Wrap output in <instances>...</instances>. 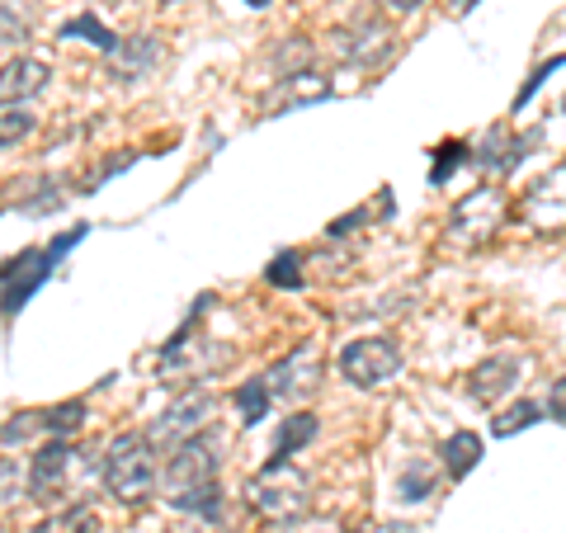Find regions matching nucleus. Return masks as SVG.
<instances>
[{
	"label": "nucleus",
	"mask_w": 566,
	"mask_h": 533,
	"mask_svg": "<svg viewBox=\"0 0 566 533\" xmlns=\"http://www.w3.org/2000/svg\"><path fill=\"white\" fill-rule=\"evenodd\" d=\"M62 39H85V43H95L99 52H109V48L118 43L114 33L95 20V14H76V20H66V24H62Z\"/></svg>",
	"instance_id": "nucleus-22"
},
{
	"label": "nucleus",
	"mask_w": 566,
	"mask_h": 533,
	"mask_svg": "<svg viewBox=\"0 0 566 533\" xmlns=\"http://www.w3.org/2000/svg\"><path fill=\"white\" fill-rule=\"evenodd\" d=\"M538 420H543V401L524 397V401L510 406L505 416L491 420V435H495V439H510V435H520V430H528V425H538Z\"/></svg>",
	"instance_id": "nucleus-18"
},
{
	"label": "nucleus",
	"mask_w": 566,
	"mask_h": 533,
	"mask_svg": "<svg viewBox=\"0 0 566 533\" xmlns=\"http://www.w3.org/2000/svg\"><path fill=\"white\" fill-rule=\"evenodd\" d=\"M331 48H335V58H345L354 66H378V62L392 58L397 33L387 20H378V14H359L354 24L331 33Z\"/></svg>",
	"instance_id": "nucleus-7"
},
{
	"label": "nucleus",
	"mask_w": 566,
	"mask_h": 533,
	"mask_svg": "<svg viewBox=\"0 0 566 533\" xmlns=\"http://www.w3.org/2000/svg\"><path fill=\"white\" fill-rule=\"evenodd\" d=\"M33 533H99V510L76 501V505H66L57 514H48V520L33 529Z\"/></svg>",
	"instance_id": "nucleus-17"
},
{
	"label": "nucleus",
	"mask_w": 566,
	"mask_h": 533,
	"mask_svg": "<svg viewBox=\"0 0 566 533\" xmlns=\"http://www.w3.org/2000/svg\"><path fill=\"white\" fill-rule=\"evenodd\" d=\"M297 264H303L297 251H279L270 260V270H264V279H270L274 289H303V270H297Z\"/></svg>",
	"instance_id": "nucleus-24"
},
{
	"label": "nucleus",
	"mask_w": 566,
	"mask_h": 533,
	"mask_svg": "<svg viewBox=\"0 0 566 533\" xmlns=\"http://www.w3.org/2000/svg\"><path fill=\"white\" fill-rule=\"evenodd\" d=\"M99 477H104V491H109L114 501L142 505L156 491V482H161V468H156V443L147 435H137V430L114 435L109 449H104Z\"/></svg>",
	"instance_id": "nucleus-2"
},
{
	"label": "nucleus",
	"mask_w": 566,
	"mask_h": 533,
	"mask_svg": "<svg viewBox=\"0 0 566 533\" xmlns=\"http://www.w3.org/2000/svg\"><path fill=\"white\" fill-rule=\"evenodd\" d=\"M562 66H566V52H557V58H547L543 66H534V76H528V81H524V91H520V109H524L528 100H534V91H538V85H543L547 76H553V71H562Z\"/></svg>",
	"instance_id": "nucleus-27"
},
{
	"label": "nucleus",
	"mask_w": 566,
	"mask_h": 533,
	"mask_svg": "<svg viewBox=\"0 0 566 533\" xmlns=\"http://www.w3.org/2000/svg\"><path fill=\"white\" fill-rule=\"evenodd\" d=\"M104 58H109V76L137 81V76H147V71L161 62V43H156L151 33H133V39H118Z\"/></svg>",
	"instance_id": "nucleus-13"
},
{
	"label": "nucleus",
	"mask_w": 566,
	"mask_h": 533,
	"mask_svg": "<svg viewBox=\"0 0 566 533\" xmlns=\"http://www.w3.org/2000/svg\"><path fill=\"white\" fill-rule=\"evenodd\" d=\"M505 194L501 189H472L463 194V199L453 203L449 212V245H458V251H482V245L505 227Z\"/></svg>",
	"instance_id": "nucleus-4"
},
{
	"label": "nucleus",
	"mask_w": 566,
	"mask_h": 533,
	"mask_svg": "<svg viewBox=\"0 0 566 533\" xmlns=\"http://www.w3.org/2000/svg\"><path fill=\"white\" fill-rule=\"evenodd\" d=\"M397 491H401V501H406V505H420V501H430V491H434V468L411 463V468L401 472Z\"/></svg>",
	"instance_id": "nucleus-23"
},
{
	"label": "nucleus",
	"mask_w": 566,
	"mask_h": 533,
	"mask_svg": "<svg viewBox=\"0 0 566 533\" xmlns=\"http://www.w3.org/2000/svg\"><path fill=\"white\" fill-rule=\"evenodd\" d=\"M316 430H322V420H316L312 411H293V416H283L279 435H274V458H293V453H303L307 443L316 439Z\"/></svg>",
	"instance_id": "nucleus-15"
},
{
	"label": "nucleus",
	"mask_w": 566,
	"mask_h": 533,
	"mask_svg": "<svg viewBox=\"0 0 566 533\" xmlns=\"http://www.w3.org/2000/svg\"><path fill=\"white\" fill-rule=\"evenodd\" d=\"M420 6H430V0H387V10L392 14H416Z\"/></svg>",
	"instance_id": "nucleus-31"
},
{
	"label": "nucleus",
	"mask_w": 566,
	"mask_h": 533,
	"mask_svg": "<svg viewBox=\"0 0 566 533\" xmlns=\"http://www.w3.org/2000/svg\"><path fill=\"white\" fill-rule=\"evenodd\" d=\"M33 430H43V411H24L0 425V443H14V439H29Z\"/></svg>",
	"instance_id": "nucleus-26"
},
{
	"label": "nucleus",
	"mask_w": 566,
	"mask_h": 533,
	"mask_svg": "<svg viewBox=\"0 0 566 533\" xmlns=\"http://www.w3.org/2000/svg\"><path fill=\"white\" fill-rule=\"evenodd\" d=\"M520 218L534 227V232H566V161L538 175V180L524 189Z\"/></svg>",
	"instance_id": "nucleus-9"
},
{
	"label": "nucleus",
	"mask_w": 566,
	"mask_h": 533,
	"mask_svg": "<svg viewBox=\"0 0 566 533\" xmlns=\"http://www.w3.org/2000/svg\"><path fill=\"white\" fill-rule=\"evenodd\" d=\"M218 468H222V439L212 430L189 435L185 443L170 449V468L161 477V491L175 510L189 514H212L222 510V487H218Z\"/></svg>",
	"instance_id": "nucleus-1"
},
{
	"label": "nucleus",
	"mask_w": 566,
	"mask_h": 533,
	"mask_svg": "<svg viewBox=\"0 0 566 533\" xmlns=\"http://www.w3.org/2000/svg\"><path fill=\"white\" fill-rule=\"evenodd\" d=\"M562 114H566V95H562Z\"/></svg>",
	"instance_id": "nucleus-34"
},
{
	"label": "nucleus",
	"mask_w": 566,
	"mask_h": 533,
	"mask_svg": "<svg viewBox=\"0 0 566 533\" xmlns=\"http://www.w3.org/2000/svg\"><path fill=\"white\" fill-rule=\"evenodd\" d=\"M33 123H39V118H33L24 104H0V151L20 147V142L33 133Z\"/></svg>",
	"instance_id": "nucleus-20"
},
{
	"label": "nucleus",
	"mask_w": 566,
	"mask_h": 533,
	"mask_svg": "<svg viewBox=\"0 0 566 533\" xmlns=\"http://www.w3.org/2000/svg\"><path fill=\"white\" fill-rule=\"evenodd\" d=\"M468 161V147L463 142H444V147H439V161L430 166V185H449L453 180V170Z\"/></svg>",
	"instance_id": "nucleus-25"
},
{
	"label": "nucleus",
	"mask_w": 566,
	"mask_h": 533,
	"mask_svg": "<svg viewBox=\"0 0 566 533\" xmlns=\"http://www.w3.org/2000/svg\"><path fill=\"white\" fill-rule=\"evenodd\" d=\"M85 425V401H66V406H52V411H43V430L52 439H66V435H76Z\"/></svg>",
	"instance_id": "nucleus-21"
},
{
	"label": "nucleus",
	"mask_w": 566,
	"mask_h": 533,
	"mask_svg": "<svg viewBox=\"0 0 566 533\" xmlns=\"http://www.w3.org/2000/svg\"><path fill=\"white\" fill-rule=\"evenodd\" d=\"M270 387H264V378H245L241 387H237V411H241V420L245 425H260L264 416H270Z\"/></svg>",
	"instance_id": "nucleus-19"
},
{
	"label": "nucleus",
	"mask_w": 566,
	"mask_h": 533,
	"mask_svg": "<svg viewBox=\"0 0 566 533\" xmlns=\"http://www.w3.org/2000/svg\"><path fill=\"white\" fill-rule=\"evenodd\" d=\"M322 368H326L322 349H316L312 341H303V345H293L289 354H283L270 373H264V387H270V397L303 401V397H312L316 387H322Z\"/></svg>",
	"instance_id": "nucleus-8"
},
{
	"label": "nucleus",
	"mask_w": 566,
	"mask_h": 533,
	"mask_svg": "<svg viewBox=\"0 0 566 533\" xmlns=\"http://www.w3.org/2000/svg\"><path fill=\"white\" fill-rule=\"evenodd\" d=\"M547 411H553L557 420H566V378L553 383V393H547Z\"/></svg>",
	"instance_id": "nucleus-29"
},
{
	"label": "nucleus",
	"mask_w": 566,
	"mask_h": 533,
	"mask_svg": "<svg viewBox=\"0 0 566 533\" xmlns=\"http://www.w3.org/2000/svg\"><path fill=\"white\" fill-rule=\"evenodd\" d=\"M71 458H76V449H71L66 439H48L39 453H33L29 463V477H24V491L33 495V501H52L62 487H66V472H71Z\"/></svg>",
	"instance_id": "nucleus-10"
},
{
	"label": "nucleus",
	"mask_w": 566,
	"mask_h": 533,
	"mask_svg": "<svg viewBox=\"0 0 566 533\" xmlns=\"http://www.w3.org/2000/svg\"><path fill=\"white\" fill-rule=\"evenodd\" d=\"M212 411H218V397L203 393V387H193V393L175 397L161 416H156V425L147 430V439L156 443V453H170L175 443H185L189 435H199L212 425Z\"/></svg>",
	"instance_id": "nucleus-6"
},
{
	"label": "nucleus",
	"mask_w": 566,
	"mask_h": 533,
	"mask_svg": "<svg viewBox=\"0 0 566 533\" xmlns=\"http://www.w3.org/2000/svg\"><path fill=\"white\" fill-rule=\"evenodd\" d=\"M354 227H364V212H349V218H340V222H331V237H349Z\"/></svg>",
	"instance_id": "nucleus-30"
},
{
	"label": "nucleus",
	"mask_w": 566,
	"mask_h": 533,
	"mask_svg": "<svg viewBox=\"0 0 566 533\" xmlns=\"http://www.w3.org/2000/svg\"><path fill=\"white\" fill-rule=\"evenodd\" d=\"M166 6H170V0H166Z\"/></svg>",
	"instance_id": "nucleus-36"
},
{
	"label": "nucleus",
	"mask_w": 566,
	"mask_h": 533,
	"mask_svg": "<svg viewBox=\"0 0 566 533\" xmlns=\"http://www.w3.org/2000/svg\"><path fill=\"white\" fill-rule=\"evenodd\" d=\"M401 345L387 341V335H359V341H349L340 349V359H335V368H340V378L349 387H382L392 383L401 373Z\"/></svg>",
	"instance_id": "nucleus-5"
},
{
	"label": "nucleus",
	"mask_w": 566,
	"mask_h": 533,
	"mask_svg": "<svg viewBox=\"0 0 566 533\" xmlns=\"http://www.w3.org/2000/svg\"><path fill=\"white\" fill-rule=\"evenodd\" d=\"M245 501H251L255 514L274 524H293L303 520L307 505H312V477L293 463V458H270L245 487Z\"/></svg>",
	"instance_id": "nucleus-3"
},
{
	"label": "nucleus",
	"mask_w": 566,
	"mask_h": 533,
	"mask_svg": "<svg viewBox=\"0 0 566 533\" xmlns=\"http://www.w3.org/2000/svg\"><path fill=\"white\" fill-rule=\"evenodd\" d=\"M48 81H52V66L43 58L20 52V58H10L0 66V104H29L33 95L48 91Z\"/></svg>",
	"instance_id": "nucleus-11"
},
{
	"label": "nucleus",
	"mask_w": 566,
	"mask_h": 533,
	"mask_svg": "<svg viewBox=\"0 0 566 533\" xmlns=\"http://www.w3.org/2000/svg\"><path fill=\"white\" fill-rule=\"evenodd\" d=\"M0 533H6V524H0Z\"/></svg>",
	"instance_id": "nucleus-35"
},
{
	"label": "nucleus",
	"mask_w": 566,
	"mask_h": 533,
	"mask_svg": "<svg viewBox=\"0 0 566 533\" xmlns=\"http://www.w3.org/2000/svg\"><path fill=\"white\" fill-rule=\"evenodd\" d=\"M322 95H331V85L322 76H312V71H289L283 85L270 95V104L283 100V109H289V104H312V100H322Z\"/></svg>",
	"instance_id": "nucleus-16"
},
{
	"label": "nucleus",
	"mask_w": 566,
	"mask_h": 533,
	"mask_svg": "<svg viewBox=\"0 0 566 533\" xmlns=\"http://www.w3.org/2000/svg\"><path fill=\"white\" fill-rule=\"evenodd\" d=\"M24 39H29V24L6 6V0H0V43L10 48V43H24Z\"/></svg>",
	"instance_id": "nucleus-28"
},
{
	"label": "nucleus",
	"mask_w": 566,
	"mask_h": 533,
	"mask_svg": "<svg viewBox=\"0 0 566 533\" xmlns=\"http://www.w3.org/2000/svg\"><path fill=\"white\" fill-rule=\"evenodd\" d=\"M439 458H444V472L453 477V482H463V477L482 463V435H472V430L449 435L444 449H439Z\"/></svg>",
	"instance_id": "nucleus-14"
},
{
	"label": "nucleus",
	"mask_w": 566,
	"mask_h": 533,
	"mask_svg": "<svg viewBox=\"0 0 566 533\" xmlns=\"http://www.w3.org/2000/svg\"><path fill=\"white\" fill-rule=\"evenodd\" d=\"M476 0H453V14H463V10H472Z\"/></svg>",
	"instance_id": "nucleus-32"
},
{
	"label": "nucleus",
	"mask_w": 566,
	"mask_h": 533,
	"mask_svg": "<svg viewBox=\"0 0 566 533\" xmlns=\"http://www.w3.org/2000/svg\"><path fill=\"white\" fill-rule=\"evenodd\" d=\"M515 383H520V354H491V359H482L468 373V397L491 406V401H501Z\"/></svg>",
	"instance_id": "nucleus-12"
},
{
	"label": "nucleus",
	"mask_w": 566,
	"mask_h": 533,
	"mask_svg": "<svg viewBox=\"0 0 566 533\" xmlns=\"http://www.w3.org/2000/svg\"><path fill=\"white\" fill-rule=\"evenodd\" d=\"M245 6H251V10H264V6H270V0H245Z\"/></svg>",
	"instance_id": "nucleus-33"
}]
</instances>
